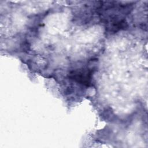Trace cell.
Wrapping results in <instances>:
<instances>
[{"label": "cell", "mask_w": 148, "mask_h": 148, "mask_svg": "<svg viewBox=\"0 0 148 148\" xmlns=\"http://www.w3.org/2000/svg\"><path fill=\"white\" fill-rule=\"evenodd\" d=\"M94 69H80L71 72L69 75V77L80 84L90 86L91 84V78Z\"/></svg>", "instance_id": "1"}]
</instances>
